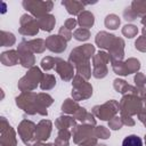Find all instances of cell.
<instances>
[{
    "mask_svg": "<svg viewBox=\"0 0 146 146\" xmlns=\"http://www.w3.org/2000/svg\"><path fill=\"white\" fill-rule=\"evenodd\" d=\"M23 6L29 9L30 11H32L34 15L38 16H43L47 11L51 10L52 7V2L47 1V2H41V1H24Z\"/></svg>",
    "mask_w": 146,
    "mask_h": 146,
    "instance_id": "cell-1",
    "label": "cell"
},
{
    "mask_svg": "<svg viewBox=\"0 0 146 146\" xmlns=\"http://www.w3.org/2000/svg\"><path fill=\"white\" fill-rule=\"evenodd\" d=\"M117 108H119V105L116 104V102L111 100V102L104 104L103 106H97V108L94 107L92 112L102 120H108L112 115H114L117 112Z\"/></svg>",
    "mask_w": 146,
    "mask_h": 146,
    "instance_id": "cell-2",
    "label": "cell"
},
{
    "mask_svg": "<svg viewBox=\"0 0 146 146\" xmlns=\"http://www.w3.org/2000/svg\"><path fill=\"white\" fill-rule=\"evenodd\" d=\"M46 42H47L48 49L55 52H60L66 48V42L60 38V35H51L50 38L47 39Z\"/></svg>",
    "mask_w": 146,
    "mask_h": 146,
    "instance_id": "cell-3",
    "label": "cell"
},
{
    "mask_svg": "<svg viewBox=\"0 0 146 146\" xmlns=\"http://www.w3.org/2000/svg\"><path fill=\"white\" fill-rule=\"evenodd\" d=\"M51 122L50 121H41L40 123H39V125L35 128V138L38 139V140H44V139H47L48 137H49V135H50V128L51 127H49V128H47L49 124H50Z\"/></svg>",
    "mask_w": 146,
    "mask_h": 146,
    "instance_id": "cell-4",
    "label": "cell"
},
{
    "mask_svg": "<svg viewBox=\"0 0 146 146\" xmlns=\"http://www.w3.org/2000/svg\"><path fill=\"white\" fill-rule=\"evenodd\" d=\"M114 40H115L114 35L108 34L106 32H99L96 38V43L102 48H111L113 44L112 41H114Z\"/></svg>",
    "mask_w": 146,
    "mask_h": 146,
    "instance_id": "cell-5",
    "label": "cell"
},
{
    "mask_svg": "<svg viewBox=\"0 0 146 146\" xmlns=\"http://www.w3.org/2000/svg\"><path fill=\"white\" fill-rule=\"evenodd\" d=\"M57 72L60 74L63 80H70L72 74H73V68L71 67V65L66 62H63L62 59H59V64L57 65Z\"/></svg>",
    "mask_w": 146,
    "mask_h": 146,
    "instance_id": "cell-6",
    "label": "cell"
},
{
    "mask_svg": "<svg viewBox=\"0 0 146 146\" xmlns=\"http://www.w3.org/2000/svg\"><path fill=\"white\" fill-rule=\"evenodd\" d=\"M55 17L52 15H43L38 18L39 26L44 31H51L55 25Z\"/></svg>",
    "mask_w": 146,
    "mask_h": 146,
    "instance_id": "cell-7",
    "label": "cell"
},
{
    "mask_svg": "<svg viewBox=\"0 0 146 146\" xmlns=\"http://www.w3.org/2000/svg\"><path fill=\"white\" fill-rule=\"evenodd\" d=\"M79 24L83 27H90L94 24V15L89 11H83L79 15Z\"/></svg>",
    "mask_w": 146,
    "mask_h": 146,
    "instance_id": "cell-8",
    "label": "cell"
},
{
    "mask_svg": "<svg viewBox=\"0 0 146 146\" xmlns=\"http://www.w3.org/2000/svg\"><path fill=\"white\" fill-rule=\"evenodd\" d=\"M62 3H63V6H65L67 8V11L73 15L78 14L80 10L83 9V3L78 2V1H63Z\"/></svg>",
    "mask_w": 146,
    "mask_h": 146,
    "instance_id": "cell-9",
    "label": "cell"
},
{
    "mask_svg": "<svg viewBox=\"0 0 146 146\" xmlns=\"http://www.w3.org/2000/svg\"><path fill=\"white\" fill-rule=\"evenodd\" d=\"M122 146H143V141L137 135H129L123 139Z\"/></svg>",
    "mask_w": 146,
    "mask_h": 146,
    "instance_id": "cell-10",
    "label": "cell"
},
{
    "mask_svg": "<svg viewBox=\"0 0 146 146\" xmlns=\"http://www.w3.org/2000/svg\"><path fill=\"white\" fill-rule=\"evenodd\" d=\"M68 138H70V132L66 129H62L56 139V146H67Z\"/></svg>",
    "mask_w": 146,
    "mask_h": 146,
    "instance_id": "cell-11",
    "label": "cell"
},
{
    "mask_svg": "<svg viewBox=\"0 0 146 146\" xmlns=\"http://www.w3.org/2000/svg\"><path fill=\"white\" fill-rule=\"evenodd\" d=\"M130 9L132 10V13L135 14V16L140 15V14H146V1H133L131 3Z\"/></svg>",
    "mask_w": 146,
    "mask_h": 146,
    "instance_id": "cell-12",
    "label": "cell"
},
{
    "mask_svg": "<svg viewBox=\"0 0 146 146\" xmlns=\"http://www.w3.org/2000/svg\"><path fill=\"white\" fill-rule=\"evenodd\" d=\"M105 25L106 27L108 29H112V30H115L119 27L120 25V18L116 16V15H108L105 19Z\"/></svg>",
    "mask_w": 146,
    "mask_h": 146,
    "instance_id": "cell-13",
    "label": "cell"
},
{
    "mask_svg": "<svg viewBox=\"0 0 146 146\" xmlns=\"http://www.w3.org/2000/svg\"><path fill=\"white\" fill-rule=\"evenodd\" d=\"M56 84V80L52 75L50 74H46L44 78H43V83H41V88L44 90V89H50L52 88Z\"/></svg>",
    "mask_w": 146,
    "mask_h": 146,
    "instance_id": "cell-14",
    "label": "cell"
},
{
    "mask_svg": "<svg viewBox=\"0 0 146 146\" xmlns=\"http://www.w3.org/2000/svg\"><path fill=\"white\" fill-rule=\"evenodd\" d=\"M122 32H123V34L127 35L128 38H132L133 35L137 34L138 30H137V27H136L135 25H125V26L123 27Z\"/></svg>",
    "mask_w": 146,
    "mask_h": 146,
    "instance_id": "cell-15",
    "label": "cell"
},
{
    "mask_svg": "<svg viewBox=\"0 0 146 146\" xmlns=\"http://www.w3.org/2000/svg\"><path fill=\"white\" fill-rule=\"evenodd\" d=\"M74 36L76 40H87L89 38V31L87 29H80L78 31H75L74 33Z\"/></svg>",
    "mask_w": 146,
    "mask_h": 146,
    "instance_id": "cell-16",
    "label": "cell"
},
{
    "mask_svg": "<svg viewBox=\"0 0 146 146\" xmlns=\"http://www.w3.org/2000/svg\"><path fill=\"white\" fill-rule=\"evenodd\" d=\"M95 133H96L98 137L103 138V139H106V138H108V136H110V132L105 129V127H98V128L96 129Z\"/></svg>",
    "mask_w": 146,
    "mask_h": 146,
    "instance_id": "cell-17",
    "label": "cell"
},
{
    "mask_svg": "<svg viewBox=\"0 0 146 146\" xmlns=\"http://www.w3.org/2000/svg\"><path fill=\"white\" fill-rule=\"evenodd\" d=\"M136 48H138L139 50L146 51V36H141L136 41Z\"/></svg>",
    "mask_w": 146,
    "mask_h": 146,
    "instance_id": "cell-18",
    "label": "cell"
},
{
    "mask_svg": "<svg viewBox=\"0 0 146 146\" xmlns=\"http://www.w3.org/2000/svg\"><path fill=\"white\" fill-rule=\"evenodd\" d=\"M122 121H121V119H119V117H114V120L113 121H111L110 122V127L112 128V129H120L121 128V125H122Z\"/></svg>",
    "mask_w": 146,
    "mask_h": 146,
    "instance_id": "cell-19",
    "label": "cell"
},
{
    "mask_svg": "<svg viewBox=\"0 0 146 146\" xmlns=\"http://www.w3.org/2000/svg\"><path fill=\"white\" fill-rule=\"evenodd\" d=\"M75 24H76V21H75L74 18H70V19H67V21L65 22V27H66L68 31H71L72 29H74Z\"/></svg>",
    "mask_w": 146,
    "mask_h": 146,
    "instance_id": "cell-20",
    "label": "cell"
},
{
    "mask_svg": "<svg viewBox=\"0 0 146 146\" xmlns=\"http://www.w3.org/2000/svg\"><path fill=\"white\" fill-rule=\"evenodd\" d=\"M135 81H136V83H138V86H143L144 84V82H146V79L144 78V75H141V74H137L136 76H135Z\"/></svg>",
    "mask_w": 146,
    "mask_h": 146,
    "instance_id": "cell-21",
    "label": "cell"
},
{
    "mask_svg": "<svg viewBox=\"0 0 146 146\" xmlns=\"http://www.w3.org/2000/svg\"><path fill=\"white\" fill-rule=\"evenodd\" d=\"M141 23H143L144 25H146V16H145V17H144V18L141 19ZM145 27H146V26H145Z\"/></svg>",
    "mask_w": 146,
    "mask_h": 146,
    "instance_id": "cell-22",
    "label": "cell"
}]
</instances>
